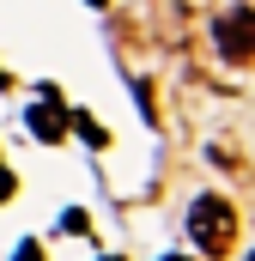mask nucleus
Segmentation results:
<instances>
[{
	"label": "nucleus",
	"instance_id": "f257e3e1",
	"mask_svg": "<svg viewBox=\"0 0 255 261\" xmlns=\"http://www.w3.org/2000/svg\"><path fill=\"white\" fill-rule=\"evenodd\" d=\"M189 237H194L200 255H225L231 237H237V213H231V200H225V195H194V206H189Z\"/></svg>",
	"mask_w": 255,
	"mask_h": 261
},
{
	"label": "nucleus",
	"instance_id": "f03ea898",
	"mask_svg": "<svg viewBox=\"0 0 255 261\" xmlns=\"http://www.w3.org/2000/svg\"><path fill=\"white\" fill-rule=\"evenodd\" d=\"M213 37H219V49L231 61H255V6H225Z\"/></svg>",
	"mask_w": 255,
	"mask_h": 261
},
{
	"label": "nucleus",
	"instance_id": "7ed1b4c3",
	"mask_svg": "<svg viewBox=\"0 0 255 261\" xmlns=\"http://www.w3.org/2000/svg\"><path fill=\"white\" fill-rule=\"evenodd\" d=\"M24 128L37 134L43 146H61L67 116H61V91H55V85H43V103H37V110H24Z\"/></svg>",
	"mask_w": 255,
	"mask_h": 261
},
{
	"label": "nucleus",
	"instance_id": "20e7f679",
	"mask_svg": "<svg viewBox=\"0 0 255 261\" xmlns=\"http://www.w3.org/2000/svg\"><path fill=\"white\" fill-rule=\"evenodd\" d=\"M67 128H73V134H85V146H97V152L110 146V134H104V122H97V116H85V110H67Z\"/></svg>",
	"mask_w": 255,
	"mask_h": 261
},
{
	"label": "nucleus",
	"instance_id": "39448f33",
	"mask_svg": "<svg viewBox=\"0 0 255 261\" xmlns=\"http://www.w3.org/2000/svg\"><path fill=\"white\" fill-rule=\"evenodd\" d=\"M61 231H67V237H85V231H91V213L67 206V213H61Z\"/></svg>",
	"mask_w": 255,
	"mask_h": 261
},
{
	"label": "nucleus",
	"instance_id": "423d86ee",
	"mask_svg": "<svg viewBox=\"0 0 255 261\" xmlns=\"http://www.w3.org/2000/svg\"><path fill=\"white\" fill-rule=\"evenodd\" d=\"M12 261H43V243H31V237H24V243L12 249Z\"/></svg>",
	"mask_w": 255,
	"mask_h": 261
},
{
	"label": "nucleus",
	"instance_id": "0eeeda50",
	"mask_svg": "<svg viewBox=\"0 0 255 261\" xmlns=\"http://www.w3.org/2000/svg\"><path fill=\"white\" fill-rule=\"evenodd\" d=\"M12 200V170H0V206Z\"/></svg>",
	"mask_w": 255,
	"mask_h": 261
},
{
	"label": "nucleus",
	"instance_id": "6e6552de",
	"mask_svg": "<svg viewBox=\"0 0 255 261\" xmlns=\"http://www.w3.org/2000/svg\"><path fill=\"white\" fill-rule=\"evenodd\" d=\"M158 261H189V255H158Z\"/></svg>",
	"mask_w": 255,
	"mask_h": 261
},
{
	"label": "nucleus",
	"instance_id": "1a4fd4ad",
	"mask_svg": "<svg viewBox=\"0 0 255 261\" xmlns=\"http://www.w3.org/2000/svg\"><path fill=\"white\" fill-rule=\"evenodd\" d=\"M0 85H6V73H0Z\"/></svg>",
	"mask_w": 255,
	"mask_h": 261
},
{
	"label": "nucleus",
	"instance_id": "9d476101",
	"mask_svg": "<svg viewBox=\"0 0 255 261\" xmlns=\"http://www.w3.org/2000/svg\"><path fill=\"white\" fill-rule=\"evenodd\" d=\"M104 261H116V255H104Z\"/></svg>",
	"mask_w": 255,
	"mask_h": 261
},
{
	"label": "nucleus",
	"instance_id": "9b49d317",
	"mask_svg": "<svg viewBox=\"0 0 255 261\" xmlns=\"http://www.w3.org/2000/svg\"><path fill=\"white\" fill-rule=\"evenodd\" d=\"M249 261H255V255H249Z\"/></svg>",
	"mask_w": 255,
	"mask_h": 261
}]
</instances>
